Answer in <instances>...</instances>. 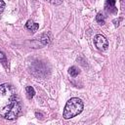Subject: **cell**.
Masks as SVG:
<instances>
[{
    "label": "cell",
    "instance_id": "6da1fadb",
    "mask_svg": "<svg viewBox=\"0 0 125 125\" xmlns=\"http://www.w3.org/2000/svg\"><path fill=\"white\" fill-rule=\"evenodd\" d=\"M21 109L20 99L15 88L9 83L0 85V117L8 120L16 119Z\"/></svg>",
    "mask_w": 125,
    "mask_h": 125
},
{
    "label": "cell",
    "instance_id": "7a4b0ae2",
    "mask_svg": "<svg viewBox=\"0 0 125 125\" xmlns=\"http://www.w3.org/2000/svg\"><path fill=\"white\" fill-rule=\"evenodd\" d=\"M83 107H84L83 102L80 99L71 98L65 104V106L62 112V117L64 119H70L72 117H75L82 112Z\"/></svg>",
    "mask_w": 125,
    "mask_h": 125
},
{
    "label": "cell",
    "instance_id": "3957f363",
    "mask_svg": "<svg viewBox=\"0 0 125 125\" xmlns=\"http://www.w3.org/2000/svg\"><path fill=\"white\" fill-rule=\"evenodd\" d=\"M94 43H95V46L98 50L102 51V52H104L107 50L108 48V41L107 39L102 35V34H97L95 37H94Z\"/></svg>",
    "mask_w": 125,
    "mask_h": 125
},
{
    "label": "cell",
    "instance_id": "277c9868",
    "mask_svg": "<svg viewBox=\"0 0 125 125\" xmlns=\"http://www.w3.org/2000/svg\"><path fill=\"white\" fill-rule=\"evenodd\" d=\"M115 2L116 0H106L105 2V10L111 14H116L117 13V8L115 7Z\"/></svg>",
    "mask_w": 125,
    "mask_h": 125
},
{
    "label": "cell",
    "instance_id": "5b68a950",
    "mask_svg": "<svg viewBox=\"0 0 125 125\" xmlns=\"http://www.w3.org/2000/svg\"><path fill=\"white\" fill-rule=\"evenodd\" d=\"M25 27H26V29H28V30H30L32 32H35L39 28V24L36 23V22H34L31 20H28L26 21V23H25Z\"/></svg>",
    "mask_w": 125,
    "mask_h": 125
},
{
    "label": "cell",
    "instance_id": "8992f818",
    "mask_svg": "<svg viewBox=\"0 0 125 125\" xmlns=\"http://www.w3.org/2000/svg\"><path fill=\"white\" fill-rule=\"evenodd\" d=\"M0 62H1V64H2L6 69H9V64H8L7 57H6V55H5L2 51H0Z\"/></svg>",
    "mask_w": 125,
    "mask_h": 125
},
{
    "label": "cell",
    "instance_id": "52a82bcc",
    "mask_svg": "<svg viewBox=\"0 0 125 125\" xmlns=\"http://www.w3.org/2000/svg\"><path fill=\"white\" fill-rule=\"evenodd\" d=\"M68 73H69L70 76H72V77H76V76L80 73V69H79L78 67L72 65V66H70V67L68 68Z\"/></svg>",
    "mask_w": 125,
    "mask_h": 125
},
{
    "label": "cell",
    "instance_id": "ba28073f",
    "mask_svg": "<svg viewBox=\"0 0 125 125\" xmlns=\"http://www.w3.org/2000/svg\"><path fill=\"white\" fill-rule=\"evenodd\" d=\"M25 93H26V97L29 100H31L35 95V90H34V88L32 86H27L25 88Z\"/></svg>",
    "mask_w": 125,
    "mask_h": 125
},
{
    "label": "cell",
    "instance_id": "9c48e42d",
    "mask_svg": "<svg viewBox=\"0 0 125 125\" xmlns=\"http://www.w3.org/2000/svg\"><path fill=\"white\" fill-rule=\"evenodd\" d=\"M96 21L97 22H99L100 24H104V17L102 13H99L97 16H96Z\"/></svg>",
    "mask_w": 125,
    "mask_h": 125
},
{
    "label": "cell",
    "instance_id": "30bf717a",
    "mask_svg": "<svg viewBox=\"0 0 125 125\" xmlns=\"http://www.w3.org/2000/svg\"><path fill=\"white\" fill-rule=\"evenodd\" d=\"M42 42H43V44H48L49 42H50V39H49V37L47 36V34H43L42 36H41V39H40Z\"/></svg>",
    "mask_w": 125,
    "mask_h": 125
},
{
    "label": "cell",
    "instance_id": "8fae6325",
    "mask_svg": "<svg viewBox=\"0 0 125 125\" xmlns=\"http://www.w3.org/2000/svg\"><path fill=\"white\" fill-rule=\"evenodd\" d=\"M45 1H47L50 4H53V5H60L62 2V0H45Z\"/></svg>",
    "mask_w": 125,
    "mask_h": 125
},
{
    "label": "cell",
    "instance_id": "7c38bea8",
    "mask_svg": "<svg viewBox=\"0 0 125 125\" xmlns=\"http://www.w3.org/2000/svg\"><path fill=\"white\" fill-rule=\"evenodd\" d=\"M4 8H5V2L3 0H0V14L4 11Z\"/></svg>",
    "mask_w": 125,
    "mask_h": 125
},
{
    "label": "cell",
    "instance_id": "4fadbf2b",
    "mask_svg": "<svg viewBox=\"0 0 125 125\" xmlns=\"http://www.w3.org/2000/svg\"><path fill=\"white\" fill-rule=\"evenodd\" d=\"M121 21H122V19H121V18H119L118 20H114V21H113L114 25H115V26H118V25H119V22H120Z\"/></svg>",
    "mask_w": 125,
    "mask_h": 125
},
{
    "label": "cell",
    "instance_id": "5bb4252c",
    "mask_svg": "<svg viewBox=\"0 0 125 125\" xmlns=\"http://www.w3.org/2000/svg\"><path fill=\"white\" fill-rule=\"evenodd\" d=\"M35 116H36L37 118H42V117H43V114L40 113V112H36V113H35Z\"/></svg>",
    "mask_w": 125,
    "mask_h": 125
}]
</instances>
